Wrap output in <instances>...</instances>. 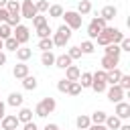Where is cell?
<instances>
[{
    "mask_svg": "<svg viewBox=\"0 0 130 130\" xmlns=\"http://www.w3.org/2000/svg\"><path fill=\"white\" fill-rule=\"evenodd\" d=\"M55 108H57V102H55V98H43L37 106H35V116H39V118H47L49 114H53L55 112Z\"/></svg>",
    "mask_w": 130,
    "mask_h": 130,
    "instance_id": "6da1fadb",
    "label": "cell"
},
{
    "mask_svg": "<svg viewBox=\"0 0 130 130\" xmlns=\"http://www.w3.org/2000/svg\"><path fill=\"white\" fill-rule=\"evenodd\" d=\"M51 39H53V45L55 47H65L69 43V39H71V28L65 26V24H59V28L53 32Z\"/></svg>",
    "mask_w": 130,
    "mask_h": 130,
    "instance_id": "7a4b0ae2",
    "label": "cell"
},
{
    "mask_svg": "<svg viewBox=\"0 0 130 130\" xmlns=\"http://www.w3.org/2000/svg\"><path fill=\"white\" fill-rule=\"evenodd\" d=\"M63 18H65V26H69L71 30H77V28H81V22H83V16H79L75 10H65L63 12Z\"/></svg>",
    "mask_w": 130,
    "mask_h": 130,
    "instance_id": "3957f363",
    "label": "cell"
},
{
    "mask_svg": "<svg viewBox=\"0 0 130 130\" xmlns=\"http://www.w3.org/2000/svg\"><path fill=\"white\" fill-rule=\"evenodd\" d=\"M100 35H102V37H106L110 45H120V41L124 39V32H122L120 28H116V26H106Z\"/></svg>",
    "mask_w": 130,
    "mask_h": 130,
    "instance_id": "277c9868",
    "label": "cell"
},
{
    "mask_svg": "<svg viewBox=\"0 0 130 130\" xmlns=\"http://www.w3.org/2000/svg\"><path fill=\"white\" fill-rule=\"evenodd\" d=\"M12 37H14V39L18 41V45L22 47V45H26L28 39H30V28L24 26V24H16V26L12 28Z\"/></svg>",
    "mask_w": 130,
    "mask_h": 130,
    "instance_id": "5b68a950",
    "label": "cell"
},
{
    "mask_svg": "<svg viewBox=\"0 0 130 130\" xmlns=\"http://www.w3.org/2000/svg\"><path fill=\"white\" fill-rule=\"evenodd\" d=\"M39 12H37V6H35V2L32 0H22L20 2V18H35Z\"/></svg>",
    "mask_w": 130,
    "mask_h": 130,
    "instance_id": "8992f818",
    "label": "cell"
},
{
    "mask_svg": "<svg viewBox=\"0 0 130 130\" xmlns=\"http://www.w3.org/2000/svg\"><path fill=\"white\" fill-rule=\"evenodd\" d=\"M106 95H108V100H110L112 104H118V102H124L126 91H124L120 85H110V87L106 89Z\"/></svg>",
    "mask_w": 130,
    "mask_h": 130,
    "instance_id": "52a82bcc",
    "label": "cell"
},
{
    "mask_svg": "<svg viewBox=\"0 0 130 130\" xmlns=\"http://www.w3.org/2000/svg\"><path fill=\"white\" fill-rule=\"evenodd\" d=\"M0 126H2V130H16V128L20 126V122H18L16 114H6V116L0 120Z\"/></svg>",
    "mask_w": 130,
    "mask_h": 130,
    "instance_id": "ba28073f",
    "label": "cell"
},
{
    "mask_svg": "<svg viewBox=\"0 0 130 130\" xmlns=\"http://www.w3.org/2000/svg\"><path fill=\"white\" fill-rule=\"evenodd\" d=\"M100 16H102L106 22H110V20H114V18L118 16V8H116L114 4H106V6L100 10Z\"/></svg>",
    "mask_w": 130,
    "mask_h": 130,
    "instance_id": "9c48e42d",
    "label": "cell"
},
{
    "mask_svg": "<svg viewBox=\"0 0 130 130\" xmlns=\"http://www.w3.org/2000/svg\"><path fill=\"white\" fill-rule=\"evenodd\" d=\"M114 116H118L120 120H128V118H130V104H128V102H118Z\"/></svg>",
    "mask_w": 130,
    "mask_h": 130,
    "instance_id": "30bf717a",
    "label": "cell"
},
{
    "mask_svg": "<svg viewBox=\"0 0 130 130\" xmlns=\"http://www.w3.org/2000/svg\"><path fill=\"white\" fill-rule=\"evenodd\" d=\"M118 63H120V59H116V57H108V55H104V57H102V61H100L102 71H112V69H116V67H118Z\"/></svg>",
    "mask_w": 130,
    "mask_h": 130,
    "instance_id": "8fae6325",
    "label": "cell"
},
{
    "mask_svg": "<svg viewBox=\"0 0 130 130\" xmlns=\"http://www.w3.org/2000/svg\"><path fill=\"white\" fill-rule=\"evenodd\" d=\"M4 8H6V12H8V16H14V18H20V2H14V0H8Z\"/></svg>",
    "mask_w": 130,
    "mask_h": 130,
    "instance_id": "7c38bea8",
    "label": "cell"
},
{
    "mask_svg": "<svg viewBox=\"0 0 130 130\" xmlns=\"http://www.w3.org/2000/svg\"><path fill=\"white\" fill-rule=\"evenodd\" d=\"M120 77H122V71H120L118 67L112 69V71H106V83H108V85H118Z\"/></svg>",
    "mask_w": 130,
    "mask_h": 130,
    "instance_id": "4fadbf2b",
    "label": "cell"
},
{
    "mask_svg": "<svg viewBox=\"0 0 130 130\" xmlns=\"http://www.w3.org/2000/svg\"><path fill=\"white\" fill-rule=\"evenodd\" d=\"M22 102H24L22 93H18V91H12V93L8 95V100H6V106H12V108H22Z\"/></svg>",
    "mask_w": 130,
    "mask_h": 130,
    "instance_id": "5bb4252c",
    "label": "cell"
},
{
    "mask_svg": "<svg viewBox=\"0 0 130 130\" xmlns=\"http://www.w3.org/2000/svg\"><path fill=\"white\" fill-rule=\"evenodd\" d=\"M12 75H14L16 79H24V77L28 75V65H26V63L14 65V67H12Z\"/></svg>",
    "mask_w": 130,
    "mask_h": 130,
    "instance_id": "9a60e30c",
    "label": "cell"
},
{
    "mask_svg": "<svg viewBox=\"0 0 130 130\" xmlns=\"http://www.w3.org/2000/svg\"><path fill=\"white\" fill-rule=\"evenodd\" d=\"M79 75H81V69H79L77 65H69V67L65 69V79H67V81H77Z\"/></svg>",
    "mask_w": 130,
    "mask_h": 130,
    "instance_id": "2e32d148",
    "label": "cell"
},
{
    "mask_svg": "<svg viewBox=\"0 0 130 130\" xmlns=\"http://www.w3.org/2000/svg\"><path fill=\"white\" fill-rule=\"evenodd\" d=\"M16 118H18L20 124H28V122H32V110L30 108H20L18 114H16Z\"/></svg>",
    "mask_w": 130,
    "mask_h": 130,
    "instance_id": "e0dca14e",
    "label": "cell"
},
{
    "mask_svg": "<svg viewBox=\"0 0 130 130\" xmlns=\"http://www.w3.org/2000/svg\"><path fill=\"white\" fill-rule=\"evenodd\" d=\"M69 65H73V61L69 59V55H67V53H63V55H57V57H55V67H59V69H67Z\"/></svg>",
    "mask_w": 130,
    "mask_h": 130,
    "instance_id": "ac0fdd59",
    "label": "cell"
},
{
    "mask_svg": "<svg viewBox=\"0 0 130 130\" xmlns=\"http://www.w3.org/2000/svg\"><path fill=\"white\" fill-rule=\"evenodd\" d=\"M30 57H32V49H28V47H20V49H16V59H18L20 63H26Z\"/></svg>",
    "mask_w": 130,
    "mask_h": 130,
    "instance_id": "d6986e66",
    "label": "cell"
},
{
    "mask_svg": "<svg viewBox=\"0 0 130 130\" xmlns=\"http://www.w3.org/2000/svg\"><path fill=\"white\" fill-rule=\"evenodd\" d=\"M75 126H77L79 130H87V128L91 126V120H89V116H87V114H79V116L75 118Z\"/></svg>",
    "mask_w": 130,
    "mask_h": 130,
    "instance_id": "ffe728a7",
    "label": "cell"
},
{
    "mask_svg": "<svg viewBox=\"0 0 130 130\" xmlns=\"http://www.w3.org/2000/svg\"><path fill=\"white\" fill-rule=\"evenodd\" d=\"M104 126H106L108 130H118V128L122 126V120H120L118 116H110V114H108V118H106Z\"/></svg>",
    "mask_w": 130,
    "mask_h": 130,
    "instance_id": "44dd1931",
    "label": "cell"
},
{
    "mask_svg": "<svg viewBox=\"0 0 130 130\" xmlns=\"http://www.w3.org/2000/svg\"><path fill=\"white\" fill-rule=\"evenodd\" d=\"M79 16H85V14H89L91 12V2L89 0H79L77 2V10H75Z\"/></svg>",
    "mask_w": 130,
    "mask_h": 130,
    "instance_id": "7402d4cb",
    "label": "cell"
},
{
    "mask_svg": "<svg viewBox=\"0 0 130 130\" xmlns=\"http://www.w3.org/2000/svg\"><path fill=\"white\" fill-rule=\"evenodd\" d=\"M37 85H39V81H37V77H35V75H30V73L22 79V87H24V89H28V91L37 89Z\"/></svg>",
    "mask_w": 130,
    "mask_h": 130,
    "instance_id": "603a6c76",
    "label": "cell"
},
{
    "mask_svg": "<svg viewBox=\"0 0 130 130\" xmlns=\"http://www.w3.org/2000/svg\"><path fill=\"white\" fill-rule=\"evenodd\" d=\"M102 30H104V28H102L100 24H95V22L91 20V22H89V26H87V37H89V41H93V39H98V35H100Z\"/></svg>",
    "mask_w": 130,
    "mask_h": 130,
    "instance_id": "cb8c5ba5",
    "label": "cell"
},
{
    "mask_svg": "<svg viewBox=\"0 0 130 130\" xmlns=\"http://www.w3.org/2000/svg\"><path fill=\"white\" fill-rule=\"evenodd\" d=\"M104 55L120 59V55H122V51H120V45H106V49H104Z\"/></svg>",
    "mask_w": 130,
    "mask_h": 130,
    "instance_id": "d4e9b609",
    "label": "cell"
},
{
    "mask_svg": "<svg viewBox=\"0 0 130 130\" xmlns=\"http://www.w3.org/2000/svg\"><path fill=\"white\" fill-rule=\"evenodd\" d=\"M106 118H108V114H106L104 110H95V112L89 116L91 124H104V122H106Z\"/></svg>",
    "mask_w": 130,
    "mask_h": 130,
    "instance_id": "484cf974",
    "label": "cell"
},
{
    "mask_svg": "<svg viewBox=\"0 0 130 130\" xmlns=\"http://www.w3.org/2000/svg\"><path fill=\"white\" fill-rule=\"evenodd\" d=\"M47 12H49V16H51V18H61L65 10H63V6H61V4H51Z\"/></svg>",
    "mask_w": 130,
    "mask_h": 130,
    "instance_id": "4316f807",
    "label": "cell"
},
{
    "mask_svg": "<svg viewBox=\"0 0 130 130\" xmlns=\"http://www.w3.org/2000/svg\"><path fill=\"white\" fill-rule=\"evenodd\" d=\"M77 47L81 49L83 55H91V53L95 51V45H93V41H89V39H87V41H81V45H77Z\"/></svg>",
    "mask_w": 130,
    "mask_h": 130,
    "instance_id": "83f0119b",
    "label": "cell"
},
{
    "mask_svg": "<svg viewBox=\"0 0 130 130\" xmlns=\"http://www.w3.org/2000/svg\"><path fill=\"white\" fill-rule=\"evenodd\" d=\"M55 57H57V55H53V51H45V53L41 55V63H43L45 67H51V65H55Z\"/></svg>",
    "mask_w": 130,
    "mask_h": 130,
    "instance_id": "f1b7e54d",
    "label": "cell"
},
{
    "mask_svg": "<svg viewBox=\"0 0 130 130\" xmlns=\"http://www.w3.org/2000/svg\"><path fill=\"white\" fill-rule=\"evenodd\" d=\"M79 85H81V89H85V87H91V73L89 71H83L81 75H79Z\"/></svg>",
    "mask_w": 130,
    "mask_h": 130,
    "instance_id": "f546056e",
    "label": "cell"
},
{
    "mask_svg": "<svg viewBox=\"0 0 130 130\" xmlns=\"http://www.w3.org/2000/svg\"><path fill=\"white\" fill-rule=\"evenodd\" d=\"M39 49L45 53V51H53L55 49V45H53V39L49 37V39H39Z\"/></svg>",
    "mask_w": 130,
    "mask_h": 130,
    "instance_id": "4dcf8cb0",
    "label": "cell"
},
{
    "mask_svg": "<svg viewBox=\"0 0 130 130\" xmlns=\"http://www.w3.org/2000/svg\"><path fill=\"white\" fill-rule=\"evenodd\" d=\"M51 32H53V30H51V26H49V22L37 28V37H39V39H49V37H51Z\"/></svg>",
    "mask_w": 130,
    "mask_h": 130,
    "instance_id": "1f68e13d",
    "label": "cell"
},
{
    "mask_svg": "<svg viewBox=\"0 0 130 130\" xmlns=\"http://www.w3.org/2000/svg\"><path fill=\"white\" fill-rule=\"evenodd\" d=\"M67 93L69 95H79L81 93V85H79V81H69V85H67Z\"/></svg>",
    "mask_w": 130,
    "mask_h": 130,
    "instance_id": "d6a6232c",
    "label": "cell"
},
{
    "mask_svg": "<svg viewBox=\"0 0 130 130\" xmlns=\"http://www.w3.org/2000/svg\"><path fill=\"white\" fill-rule=\"evenodd\" d=\"M4 49H6V51H14V53H16V49H20V45H18V41H16L14 37H10V39H6V41H4Z\"/></svg>",
    "mask_w": 130,
    "mask_h": 130,
    "instance_id": "836d02e7",
    "label": "cell"
},
{
    "mask_svg": "<svg viewBox=\"0 0 130 130\" xmlns=\"http://www.w3.org/2000/svg\"><path fill=\"white\" fill-rule=\"evenodd\" d=\"M10 37H12V28H10L6 22H2V24H0V39L6 41V39H10Z\"/></svg>",
    "mask_w": 130,
    "mask_h": 130,
    "instance_id": "e575fe53",
    "label": "cell"
},
{
    "mask_svg": "<svg viewBox=\"0 0 130 130\" xmlns=\"http://www.w3.org/2000/svg\"><path fill=\"white\" fill-rule=\"evenodd\" d=\"M35 6H37V12H39V14H43V12H47V10H49V6H51V4H49V0H37V2H35Z\"/></svg>",
    "mask_w": 130,
    "mask_h": 130,
    "instance_id": "d590c367",
    "label": "cell"
},
{
    "mask_svg": "<svg viewBox=\"0 0 130 130\" xmlns=\"http://www.w3.org/2000/svg\"><path fill=\"white\" fill-rule=\"evenodd\" d=\"M67 55H69V59L71 61H75V59H81V49L79 47H69V51H67Z\"/></svg>",
    "mask_w": 130,
    "mask_h": 130,
    "instance_id": "8d00e7d4",
    "label": "cell"
},
{
    "mask_svg": "<svg viewBox=\"0 0 130 130\" xmlns=\"http://www.w3.org/2000/svg\"><path fill=\"white\" fill-rule=\"evenodd\" d=\"M91 89L95 93H104L108 89V83H104V81H91Z\"/></svg>",
    "mask_w": 130,
    "mask_h": 130,
    "instance_id": "74e56055",
    "label": "cell"
},
{
    "mask_svg": "<svg viewBox=\"0 0 130 130\" xmlns=\"http://www.w3.org/2000/svg\"><path fill=\"white\" fill-rule=\"evenodd\" d=\"M118 85H120L124 91H128V89H130V75H124V73H122V77H120Z\"/></svg>",
    "mask_w": 130,
    "mask_h": 130,
    "instance_id": "f35d334b",
    "label": "cell"
},
{
    "mask_svg": "<svg viewBox=\"0 0 130 130\" xmlns=\"http://www.w3.org/2000/svg\"><path fill=\"white\" fill-rule=\"evenodd\" d=\"M32 24H35V28H39V26L47 24V16H43V14H37V16L32 18Z\"/></svg>",
    "mask_w": 130,
    "mask_h": 130,
    "instance_id": "ab89813d",
    "label": "cell"
},
{
    "mask_svg": "<svg viewBox=\"0 0 130 130\" xmlns=\"http://www.w3.org/2000/svg\"><path fill=\"white\" fill-rule=\"evenodd\" d=\"M67 85H69V81H67V79H65V77H63V79H59V81H57V89H59V91H61V93H67Z\"/></svg>",
    "mask_w": 130,
    "mask_h": 130,
    "instance_id": "60d3db41",
    "label": "cell"
},
{
    "mask_svg": "<svg viewBox=\"0 0 130 130\" xmlns=\"http://www.w3.org/2000/svg\"><path fill=\"white\" fill-rule=\"evenodd\" d=\"M120 51H130V39L128 37H124L120 41Z\"/></svg>",
    "mask_w": 130,
    "mask_h": 130,
    "instance_id": "b9f144b4",
    "label": "cell"
},
{
    "mask_svg": "<svg viewBox=\"0 0 130 130\" xmlns=\"http://www.w3.org/2000/svg\"><path fill=\"white\" fill-rule=\"evenodd\" d=\"M6 20H8V12H6V8H0V24Z\"/></svg>",
    "mask_w": 130,
    "mask_h": 130,
    "instance_id": "7bdbcfd3",
    "label": "cell"
},
{
    "mask_svg": "<svg viewBox=\"0 0 130 130\" xmlns=\"http://www.w3.org/2000/svg\"><path fill=\"white\" fill-rule=\"evenodd\" d=\"M4 116H6V102H2V100H0V120H2Z\"/></svg>",
    "mask_w": 130,
    "mask_h": 130,
    "instance_id": "ee69618b",
    "label": "cell"
},
{
    "mask_svg": "<svg viewBox=\"0 0 130 130\" xmlns=\"http://www.w3.org/2000/svg\"><path fill=\"white\" fill-rule=\"evenodd\" d=\"M87 130H108V128H106L104 124H91V126H89Z\"/></svg>",
    "mask_w": 130,
    "mask_h": 130,
    "instance_id": "f6af8a7d",
    "label": "cell"
},
{
    "mask_svg": "<svg viewBox=\"0 0 130 130\" xmlns=\"http://www.w3.org/2000/svg\"><path fill=\"white\" fill-rule=\"evenodd\" d=\"M22 130H39V126L35 124V122H28V124H24V128Z\"/></svg>",
    "mask_w": 130,
    "mask_h": 130,
    "instance_id": "bcb514c9",
    "label": "cell"
},
{
    "mask_svg": "<svg viewBox=\"0 0 130 130\" xmlns=\"http://www.w3.org/2000/svg\"><path fill=\"white\" fill-rule=\"evenodd\" d=\"M43 130H59V126L51 122V124H45V128H43Z\"/></svg>",
    "mask_w": 130,
    "mask_h": 130,
    "instance_id": "7dc6e473",
    "label": "cell"
},
{
    "mask_svg": "<svg viewBox=\"0 0 130 130\" xmlns=\"http://www.w3.org/2000/svg\"><path fill=\"white\" fill-rule=\"evenodd\" d=\"M2 65H6V53L0 51V67H2Z\"/></svg>",
    "mask_w": 130,
    "mask_h": 130,
    "instance_id": "c3c4849f",
    "label": "cell"
},
{
    "mask_svg": "<svg viewBox=\"0 0 130 130\" xmlns=\"http://www.w3.org/2000/svg\"><path fill=\"white\" fill-rule=\"evenodd\" d=\"M118 130H130V124H122V126H120Z\"/></svg>",
    "mask_w": 130,
    "mask_h": 130,
    "instance_id": "681fc988",
    "label": "cell"
},
{
    "mask_svg": "<svg viewBox=\"0 0 130 130\" xmlns=\"http://www.w3.org/2000/svg\"><path fill=\"white\" fill-rule=\"evenodd\" d=\"M6 2H8V0H0V8H4V6H6Z\"/></svg>",
    "mask_w": 130,
    "mask_h": 130,
    "instance_id": "f907efd6",
    "label": "cell"
},
{
    "mask_svg": "<svg viewBox=\"0 0 130 130\" xmlns=\"http://www.w3.org/2000/svg\"><path fill=\"white\" fill-rule=\"evenodd\" d=\"M2 49H4V41L0 39V51H2Z\"/></svg>",
    "mask_w": 130,
    "mask_h": 130,
    "instance_id": "816d5d0a",
    "label": "cell"
},
{
    "mask_svg": "<svg viewBox=\"0 0 130 130\" xmlns=\"http://www.w3.org/2000/svg\"><path fill=\"white\" fill-rule=\"evenodd\" d=\"M14 2H22V0H14Z\"/></svg>",
    "mask_w": 130,
    "mask_h": 130,
    "instance_id": "f5cc1de1",
    "label": "cell"
},
{
    "mask_svg": "<svg viewBox=\"0 0 130 130\" xmlns=\"http://www.w3.org/2000/svg\"><path fill=\"white\" fill-rule=\"evenodd\" d=\"M59 130H61V128H59Z\"/></svg>",
    "mask_w": 130,
    "mask_h": 130,
    "instance_id": "db71d44e",
    "label": "cell"
},
{
    "mask_svg": "<svg viewBox=\"0 0 130 130\" xmlns=\"http://www.w3.org/2000/svg\"><path fill=\"white\" fill-rule=\"evenodd\" d=\"M77 130H79V128H77Z\"/></svg>",
    "mask_w": 130,
    "mask_h": 130,
    "instance_id": "11a10c76",
    "label": "cell"
}]
</instances>
